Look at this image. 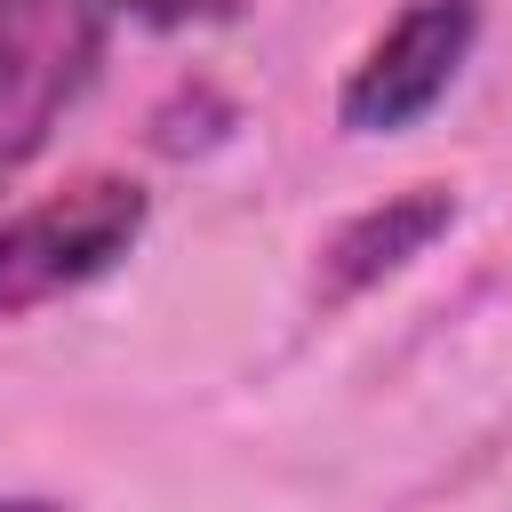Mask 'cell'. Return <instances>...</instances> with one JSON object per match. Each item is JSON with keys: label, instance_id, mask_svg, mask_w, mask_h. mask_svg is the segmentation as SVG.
Here are the masks:
<instances>
[{"label": "cell", "instance_id": "2", "mask_svg": "<svg viewBox=\"0 0 512 512\" xmlns=\"http://www.w3.org/2000/svg\"><path fill=\"white\" fill-rule=\"evenodd\" d=\"M104 56V0H0V176L80 104Z\"/></svg>", "mask_w": 512, "mask_h": 512}, {"label": "cell", "instance_id": "6", "mask_svg": "<svg viewBox=\"0 0 512 512\" xmlns=\"http://www.w3.org/2000/svg\"><path fill=\"white\" fill-rule=\"evenodd\" d=\"M0 512H72V504H48V496H0Z\"/></svg>", "mask_w": 512, "mask_h": 512}, {"label": "cell", "instance_id": "1", "mask_svg": "<svg viewBox=\"0 0 512 512\" xmlns=\"http://www.w3.org/2000/svg\"><path fill=\"white\" fill-rule=\"evenodd\" d=\"M144 216H152V200L128 176H80V184L0 216V320L104 280L144 240Z\"/></svg>", "mask_w": 512, "mask_h": 512}, {"label": "cell", "instance_id": "3", "mask_svg": "<svg viewBox=\"0 0 512 512\" xmlns=\"http://www.w3.org/2000/svg\"><path fill=\"white\" fill-rule=\"evenodd\" d=\"M472 40H480V0H416V8H400V16L368 40V56L352 64V80H344V96H336V120H344L352 136L416 128V120L456 88Z\"/></svg>", "mask_w": 512, "mask_h": 512}, {"label": "cell", "instance_id": "4", "mask_svg": "<svg viewBox=\"0 0 512 512\" xmlns=\"http://www.w3.org/2000/svg\"><path fill=\"white\" fill-rule=\"evenodd\" d=\"M448 224H456V192H448V184H408V192L360 208V216L320 248V296L344 304V296L376 288L384 272H400L408 256H424Z\"/></svg>", "mask_w": 512, "mask_h": 512}, {"label": "cell", "instance_id": "5", "mask_svg": "<svg viewBox=\"0 0 512 512\" xmlns=\"http://www.w3.org/2000/svg\"><path fill=\"white\" fill-rule=\"evenodd\" d=\"M104 8H128L136 24H160V32H176V24H216V16H232L240 0H104Z\"/></svg>", "mask_w": 512, "mask_h": 512}]
</instances>
